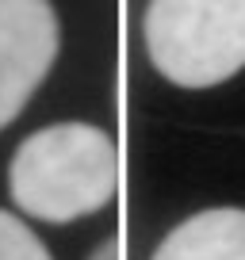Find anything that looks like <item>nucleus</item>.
I'll return each instance as SVG.
<instances>
[{"instance_id": "f257e3e1", "label": "nucleus", "mask_w": 245, "mask_h": 260, "mask_svg": "<svg viewBox=\"0 0 245 260\" xmlns=\"http://www.w3.org/2000/svg\"><path fill=\"white\" fill-rule=\"evenodd\" d=\"M119 184L115 142L88 122H57L19 142L8 187L19 211L42 222H73L111 203Z\"/></svg>"}, {"instance_id": "f03ea898", "label": "nucleus", "mask_w": 245, "mask_h": 260, "mask_svg": "<svg viewBox=\"0 0 245 260\" xmlns=\"http://www.w3.org/2000/svg\"><path fill=\"white\" fill-rule=\"evenodd\" d=\"M146 50L165 81L211 88L245 69V0H149Z\"/></svg>"}, {"instance_id": "7ed1b4c3", "label": "nucleus", "mask_w": 245, "mask_h": 260, "mask_svg": "<svg viewBox=\"0 0 245 260\" xmlns=\"http://www.w3.org/2000/svg\"><path fill=\"white\" fill-rule=\"evenodd\" d=\"M57 57L50 0H0V130L27 107Z\"/></svg>"}, {"instance_id": "20e7f679", "label": "nucleus", "mask_w": 245, "mask_h": 260, "mask_svg": "<svg viewBox=\"0 0 245 260\" xmlns=\"http://www.w3.org/2000/svg\"><path fill=\"white\" fill-rule=\"evenodd\" d=\"M154 260H245V211L215 207L192 214L157 245Z\"/></svg>"}, {"instance_id": "39448f33", "label": "nucleus", "mask_w": 245, "mask_h": 260, "mask_svg": "<svg viewBox=\"0 0 245 260\" xmlns=\"http://www.w3.org/2000/svg\"><path fill=\"white\" fill-rule=\"evenodd\" d=\"M0 260H50V252L16 214L0 211Z\"/></svg>"}, {"instance_id": "423d86ee", "label": "nucleus", "mask_w": 245, "mask_h": 260, "mask_svg": "<svg viewBox=\"0 0 245 260\" xmlns=\"http://www.w3.org/2000/svg\"><path fill=\"white\" fill-rule=\"evenodd\" d=\"M88 260H119V241H115V237H107V241L100 245V249L92 252Z\"/></svg>"}]
</instances>
